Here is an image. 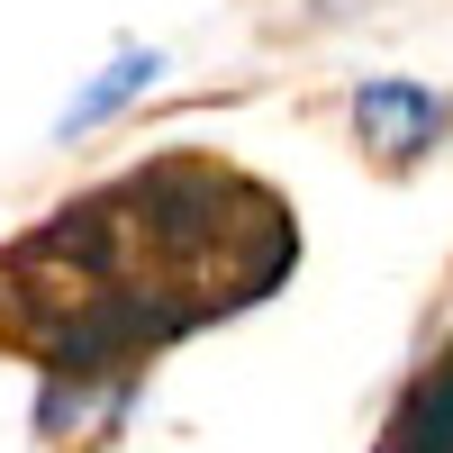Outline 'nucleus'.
Returning <instances> with one entry per match:
<instances>
[{
	"label": "nucleus",
	"instance_id": "1",
	"mask_svg": "<svg viewBox=\"0 0 453 453\" xmlns=\"http://www.w3.org/2000/svg\"><path fill=\"white\" fill-rule=\"evenodd\" d=\"M299 273V218L218 155H155L64 200L0 254V345L46 381H145L209 318Z\"/></svg>",
	"mask_w": 453,
	"mask_h": 453
},
{
	"label": "nucleus",
	"instance_id": "2",
	"mask_svg": "<svg viewBox=\"0 0 453 453\" xmlns=\"http://www.w3.org/2000/svg\"><path fill=\"white\" fill-rule=\"evenodd\" d=\"M354 136L381 173H418L453 136V100L408 82V73H372V82H354Z\"/></svg>",
	"mask_w": 453,
	"mask_h": 453
},
{
	"label": "nucleus",
	"instance_id": "3",
	"mask_svg": "<svg viewBox=\"0 0 453 453\" xmlns=\"http://www.w3.org/2000/svg\"><path fill=\"white\" fill-rule=\"evenodd\" d=\"M372 453H453V345L399 390V408H390V426H381Z\"/></svg>",
	"mask_w": 453,
	"mask_h": 453
},
{
	"label": "nucleus",
	"instance_id": "4",
	"mask_svg": "<svg viewBox=\"0 0 453 453\" xmlns=\"http://www.w3.org/2000/svg\"><path fill=\"white\" fill-rule=\"evenodd\" d=\"M155 73H164V55H155V46H127V55H119V64H109L100 82H91L82 100H73L64 119H55V136H64V145H73V136H91L100 119H119V109H127L136 91H155Z\"/></svg>",
	"mask_w": 453,
	"mask_h": 453
}]
</instances>
